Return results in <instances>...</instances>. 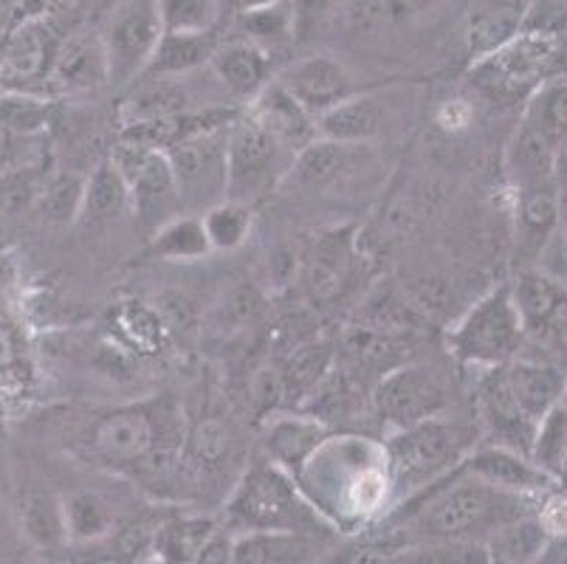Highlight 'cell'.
Here are the masks:
<instances>
[{
	"label": "cell",
	"instance_id": "1",
	"mask_svg": "<svg viewBox=\"0 0 567 564\" xmlns=\"http://www.w3.org/2000/svg\"><path fill=\"white\" fill-rule=\"evenodd\" d=\"M545 496L494 489L455 469L452 485L432 489L421 509L412 511L404 522V545L435 540L486 542L499 527L539 514Z\"/></svg>",
	"mask_w": 567,
	"mask_h": 564
},
{
	"label": "cell",
	"instance_id": "2",
	"mask_svg": "<svg viewBox=\"0 0 567 564\" xmlns=\"http://www.w3.org/2000/svg\"><path fill=\"white\" fill-rule=\"evenodd\" d=\"M297 483L306 489L308 500L324 522L333 525L368 520L384 509L393 489L386 452L364 438H328L302 465Z\"/></svg>",
	"mask_w": 567,
	"mask_h": 564
},
{
	"label": "cell",
	"instance_id": "3",
	"mask_svg": "<svg viewBox=\"0 0 567 564\" xmlns=\"http://www.w3.org/2000/svg\"><path fill=\"white\" fill-rule=\"evenodd\" d=\"M182 418L173 398L125 403L91 427L85 447L113 469H158L187 441Z\"/></svg>",
	"mask_w": 567,
	"mask_h": 564
},
{
	"label": "cell",
	"instance_id": "4",
	"mask_svg": "<svg viewBox=\"0 0 567 564\" xmlns=\"http://www.w3.org/2000/svg\"><path fill=\"white\" fill-rule=\"evenodd\" d=\"M226 520L231 527L244 531H288V534L319 536L324 516L300 491L293 474L271 460L255 463L244 474L240 485L226 505Z\"/></svg>",
	"mask_w": 567,
	"mask_h": 564
},
{
	"label": "cell",
	"instance_id": "5",
	"mask_svg": "<svg viewBox=\"0 0 567 564\" xmlns=\"http://www.w3.org/2000/svg\"><path fill=\"white\" fill-rule=\"evenodd\" d=\"M468 434L461 423L443 416L393 432L386 441V465L395 489H424L441 478H450L466 458Z\"/></svg>",
	"mask_w": 567,
	"mask_h": 564
},
{
	"label": "cell",
	"instance_id": "6",
	"mask_svg": "<svg viewBox=\"0 0 567 564\" xmlns=\"http://www.w3.org/2000/svg\"><path fill=\"white\" fill-rule=\"evenodd\" d=\"M523 341L525 328L512 286H497L477 299L450 336L452 353L481 370L508 365L523 350Z\"/></svg>",
	"mask_w": 567,
	"mask_h": 564
},
{
	"label": "cell",
	"instance_id": "7",
	"mask_svg": "<svg viewBox=\"0 0 567 564\" xmlns=\"http://www.w3.org/2000/svg\"><path fill=\"white\" fill-rule=\"evenodd\" d=\"M164 38L158 0H122L107 12L102 49L107 60V82L127 85L147 71L158 40Z\"/></svg>",
	"mask_w": 567,
	"mask_h": 564
},
{
	"label": "cell",
	"instance_id": "8",
	"mask_svg": "<svg viewBox=\"0 0 567 564\" xmlns=\"http://www.w3.org/2000/svg\"><path fill=\"white\" fill-rule=\"evenodd\" d=\"M226 131L229 127L195 133V136L182 139L169 150H164L175 186H178V201L198 215L226 201V189H229Z\"/></svg>",
	"mask_w": 567,
	"mask_h": 564
},
{
	"label": "cell",
	"instance_id": "9",
	"mask_svg": "<svg viewBox=\"0 0 567 564\" xmlns=\"http://www.w3.org/2000/svg\"><path fill=\"white\" fill-rule=\"evenodd\" d=\"M523 317L525 339L539 356L567 370V286L543 268H523L508 283Z\"/></svg>",
	"mask_w": 567,
	"mask_h": 564
},
{
	"label": "cell",
	"instance_id": "10",
	"mask_svg": "<svg viewBox=\"0 0 567 564\" xmlns=\"http://www.w3.org/2000/svg\"><path fill=\"white\" fill-rule=\"evenodd\" d=\"M554 60V38L543 31H523L474 65V82L499 100H517L543 85Z\"/></svg>",
	"mask_w": 567,
	"mask_h": 564
},
{
	"label": "cell",
	"instance_id": "11",
	"mask_svg": "<svg viewBox=\"0 0 567 564\" xmlns=\"http://www.w3.org/2000/svg\"><path fill=\"white\" fill-rule=\"evenodd\" d=\"M111 162L125 178L127 193H131V209L147 229L156 232L158 226L178 215L182 201H178V186H175L164 150L133 147V144L118 142V147L111 153Z\"/></svg>",
	"mask_w": 567,
	"mask_h": 564
},
{
	"label": "cell",
	"instance_id": "12",
	"mask_svg": "<svg viewBox=\"0 0 567 564\" xmlns=\"http://www.w3.org/2000/svg\"><path fill=\"white\" fill-rule=\"evenodd\" d=\"M282 153L286 147L249 111L235 116L226 131V164H229L226 198L249 204L251 198L262 195V189L275 186Z\"/></svg>",
	"mask_w": 567,
	"mask_h": 564
},
{
	"label": "cell",
	"instance_id": "13",
	"mask_svg": "<svg viewBox=\"0 0 567 564\" xmlns=\"http://www.w3.org/2000/svg\"><path fill=\"white\" fill-rule=\"evenodd\" d=\"M450 407V396L424 367H395L384 372L373 390V410L386 427L399 429L415 427L430 418H437Z\"/></svg>",
	"mask_w": 567,
	"mask_h": 564
},
{
	"label": "cell",
	"instance_id": "14",
	"mask_svg": "<svg viewBox=\"0 0 567 564\" xmlns=\"http://www.w3.org/2000/svg\"><path fill=\"white\" fill-rule=\"evenodd\" d=\"M466 478L481 480V483L494 485L503 491H517V494H550L559 480L545 474L528 454L514 452L499 443H488V447H477L457 463Z\"/></svg>",
	"mask_w": 567,
	"mask_h": 564
},
{
	"label": "cell",
	"instance_id": "15",
	"mask_svg": "<svg viewBox=\"0 0 567 564\" xmlns=\"http://www.w3.org/2000/svg\"><path fill=\"white\" fill-rule=\"evenodd\" d=\"M477 410H481L486 432L497 438L494 443L523 454L530 452L536 423L525 416L523 407L514 398L512 387L505 381L503 367L486 370V376L477 384Z\"/></svg>",
	"mask_w": 567,
	"mask_h": 564
},
{
	"label": "cell",
	"instance_id": "16",
	"mask_svg": "<svg viewBox=\"0 0 567 564\" xmlns=\"http://www.w3.org/2000/svg\"><path fill=\"white\" fill-rule=\"evenodd\" d=\"M505 370V381L512 387L514 398L525 416L534 423L543 421L554 407H559L567 390V370L545 356H525L519 350Z\"/></svg>",
	"mask_w": 567,
	"mask_h": 564
},
{
	"label": "cell",
	"instance_id": "17",
	"mask_svg": "<svg viewBox=\"0 0 567 564\" xmlns=\"http://www.w3.org/2000/svg\"><path fill=\"white\" fill-rule=\"evenodd\" d=\"M282 88L291 93L293 100L300 102L308 113L313 116H322L324 111H331L333 105L344 102L350 93V76L348 71L339 65L331 57H306V60L293 62L291 69L282 71L280 80Z\"/></svg>",
	"mask_w": 567,
	"mask_h": 564
},
{
	"label": "cell",
	"instance_id": "18",
	"mask_svg": "<svg viewBox=\"0 0 567 564\" xmlns=\"http://www.w3.org/2000/svg\"><path fill=\"white\" fill-rule=\"evenodd\" d=\"M249 113L266 131H271V136L293 155L317 139V122H313V116L300 102L293 100L280 82L262 85V91L255 96V105H251Z\"/></svg>",
	"mask_w": 567,
	"mask_h": 564
},
{
	"label": "cell",
	"instance_id": "19",
	"mask_svg": "<svg viewBox=\"0 0 567 564\" xmlns=\"http://www.w3.org/2000/svg\"><path fill=\"white\" fill-rule=\"evenodd\" d=\"M517 252L528 260L545 255L548 243L559 232L561 193L556 181L517 189Z\"/></svg>",
	"mask_w": 567,
	"mask_h": 564
},
{
	"label": "cell",
	"instance_id": "20",
	"mask_svg": "<svg viewBox=\"0 0 567 564\" xmlns=\"http://www.w3.org/2000/svg\"><path fill=\"white\" fill-rule=\"evenodd\" d=\"M322 542L288 531H244L231 534V564H313Z\"/></svg>",
	"mask_w": 567,
	"mask_h": 564
},
{
	"label": "cell",
	"instance_id": "21",
	"mask_svg": "<svg viewBox=\"0 0 567 564\" xmlns=\"http://www.w3.org/2000/svg\"><path fill=\"white\" fill-rule=\"evenodd\" d=\"M56 51L51 45V31L43 20H25L0 45V80L25 82L38 80L54 65Z\"/></svg>",
	"mask_w": 567,
	"mask_h": 564
},
{
	"label": "cell",
	"instance_id": "22",
	"mask_svg": "<svg viewBox=\"0 0 567 564\" xmlns=\"http://www.w3.org/2000/svg\"><path fill=\"white\" fill-rule=\"evenodd\" d=\"M324 441H328V429L313 416L277 418L266 432V452L271 463H277L297 478L302 472V465L311 460V454Z\"/></svg>",
	"mask_w": 567,
	"mask_h": 564
},
{
	"label": "cell",
	"instance_id": "23",
	"mask_svg": "<svg viewBox=\"0 0 567 564\" xmlns=\"http://www.w3.org/2000/svg\"><path fill=\"white\" fill-rule=\"evenodd\" d=\"M127 209H131V193H127L122 173L107 155L85 175V195H82V209L76 224L96 229V226H107L118 221Z\"/></svg>",
	"mask_w": 567,
	"mask_h": 564
},
{
	"label": "cell",
	"instance_id": "24",
	"mask_svg": "<svg viewBox=\"0 0 567 564\" xmlns=\"http://www.w3.org/2000/svg\"><path fill=\"white\" fill-rule=\"evenodd\" d=\"M381 127H384V113H381L379 102L370 100V96H348L331 111L317 116L319 139L350 144V147H359V144L375 139Z\"/></svg>",
	"mask_w": 567,
	"mask_h": 564
},
{
	"label": "cell",
	"instance_id": "25",
	"mask_svg": "<svg viewBox=\"0 0 567 564\" xmlns=\"http://www.w3.org/2000/svg\"><path fill=\"white\" fill-rule=\"evenodd\" d=\"M353 266V237L350 229H337L324 235L313 248V257L308 263V288L311 297L319 302H331L342 294L344 283L350 279Z\"/></svg>",
	"mask_w": 567,
	"mask_h": 564
},
{
	"label": "cell",
	"instance_id": "26",
	"mask_svg": "<svg viewBox=\"0 0 567 564\" xmlns=\"http://www.w3.org/2000/svg\"><path fill=\"white\" fill-rule=\"evenodd\" d=\"M51 80L65 91H94L107 82V60L102 40L74 38L56 51Z\"/></svg>",
	"mask_w": 567,
	"mask_h": 564
},
{
	"label": "cell",
	"instance_id": "27",
	"mask_svg": "<svg viewBox=\"0 0 567 564\" xmlns=\"http://www.w3.org/2000/svg\"><path fill=\"white\" fill-rule=\"evenodd\" d=\"M505 170L517 189L548 184L554 181V147L545 142L543 133H536L528 122H523L505 153Z\"/></svg>",
	"mask_w": 567,
	"mask_h": 564
},
{
	"label": "cell",
	"instance_id": "28",
	"mask_svg": "<svg viewBox=\"0 0 567 564\" xmlns=\"http://www.w3.org/2000/svg\"><path fill=\"white\" fill-rule=\"evenodd\" d=\"M218 525L209 516H173L156 527L151 551L162 564H189L200 547L213 540Z\"/></svg>",
	"mask_w": 567,
	"mask_h": 564
},
{
	"label": "cell",
	"instance_id": "29",
	"mask_svg": "<svg viewBox=\"0 0 567 564\" xmlns=\"http://www.w3.org/2000/svg\"><path fill=\"white\" fill-rule=\"evenodd\" d=\"M18 520L20 531L34 547H60L69 534H65L63 500H56L51 491L29 489L18 500Z\"/></svg>",
	"mask_w": 567,
	"mask_h": 564
},
{
	"label": "cell",
	"instance_id": "30",
	"mask_svg": "<svg viewBox=\"0 0 567 564\" xmlns=\"http://www.w3.org/2000/svg\"><path fill=\"white\" fill-rule=\"evenodd\" d=\"M213 71L237 96H257L268 85V57L251 43H229L213 51Z\"/></svg>",
	"mask_w": 567,
	"mask_h": 564
},
{
	"label": "cell",
	"instance_id": "31",
	"mask_svg": "<svg viewBox=\"0 0 567 564\" xmlns=\"http://www.w3.org/2000/svg\"><path fill=\"white\" fill-rule=\"evenodd\" d=\"M213 252L200 215H175L151 235V255L173 263L204 260Z\"/></svg>",
	"mask_w": 567,
	"mask_h": 564
},
{
	"label": "cell",
	"instance_id": "32",
	"mask_svg": "<svg viewBox=\"0 0 567 564\" xmlns=\"http://www.w3.org/2000/svg\"><path fill=\"white\" fill-rule=\"evenodd\" d=\"M548 540L550 534L536 514L499 527L497 534L488 536L486 547L492 564H534L543 547L548 545Z\"/></svg>",
	"mask_w": 567,
	"mask_h": 564
},
{
	"label": "cell",
	"instance_id": "33",
	"mask_svg": "<svg viewBox=\"0 0 567 564\" xmlns=\"http://www.w3.org/2000/svg\"><path fill=\"white\" fill-rule=\"evenodd\" d=\"M213 40L209 34H178V31H164L158 40V49L153 54L147 74L153 76H184L198 65L213 60Z\"/></svg>",
	"mask_w": 567,
	"mask_h": 564
},
{
	"label": "cell",
	"instance_id": "34",
	"mask_svg": "<svg viewBox=\"0 0 567 564\" xmlns=\"http://www.w3.org/2000/svg\"><path fill=\"white\" fill-rule=\"evenodd\" d=\"M523 122H528L536 133H543L550 147H559L567 139V76L545 80L530 93Z\"/></svg>",
	"mask_w": 567,
	"mask_h": 564
},
{
	"label": "cell",
	"instance_id": "35",
	"mask_svg": "<svg viewBox=\"0 0 567 564\" xmlns=\"http://www.w3.org/2000/svg\"><path fill=\"white\" fill-rule=\"evenodd\" d=\"M82 195H85V175L56 173L43 181L32 212L49 226H71L80 221Z\"/></svg>",
	"mask_w": 567,
	"mask_h": 564
},
{
	"label": "cell",
	"instance_id": "36",
	"mask_svg": "<svg viewBox=\"0 0 567 564\" xmlns=\"http://www.w3.org/2000/svg\"><path fill=\"white\" fill-rule=\"evenodd\" d=\"M65 534L71 542H96L113 531V511L96 491H71L63 500Z\"/></svg>",
	"mask_w": 567,
	"mask_h": 564
},
{
	"label": "cell",
	"instance_id": "37",
	"mask_svg": "<svg viewBox=\"0 0 567 564\" xmlns=\"http://www.w3.org/2000/svg\"><path fill=\"white\" fill-rule=\"evenodd\" d=\"M528 458L534 460L545 474L565 483L567 480V407L559 403L543 421L536 423L534 441H530Z\"/></svg>",
	"mask_w": 567,
	"mask_h": 564
},
{
	"label": "cell",
	"instance_id": "38",
	"mask_svg": "<svg viewBox=\"0 0 567 564\" xmlns=\"http://www.w3.org/2000/svg\"><path fill=\"white\" fill-rule=\"evenodd\" d=\"M386 564H492L486 542H412L399 547Z\"/></svg>",
	"mask_w": 567,
	"mask_h": 564
},
{
	"label": "cell",
	"instance_id": "39",
	"mask_svg": "<svg viewBox=\"0 0 567 564\" xmlns=\"http://www.w3.org/2000/svg\"><path fill=\"white\" fill-rule=\"evenodd\" d=\"M200 224L213 252H235L237 246H244L251 232V206L226 198L200 212Z\"/></svg>",
	"mask_w": 567,
	"mask_h": 564
},
{
	"label": "cell",
	"instance_id": "40",
	"mask_svg": "<svg viewBox=\"0 0 567 564\" xmlns=\"http://www.w3.org/2000/svg\"><path fill=\"white\" fill-rule=\"evenodd\" d=\"M350 158V144L328 142V139H313L311 144L293 155V173L302 184L308 186H324L337 181L339 175L348 170Z\"/></svg>",
	"mask_w": 567,
	"mask_h": 564
},
{
	"label": "cell",
	"instance_id": "41",
	"mask_svg": "<svg viewBox=\"0 0 567 564\" xmlns=\"http://www.w3.org/2000/svg\"><path fill=\"white\" fill-rule=\"evenodd\" d=\"M51 102L23 91L0 93V131L18 139H34L49 131Z\"/></svg>",
	"mask_w": 567,
	"mask_h": 564
},
{
	"label": "cell",
	"instance_id": "42",
	"mask_svg": "<svg viewBox=\"0 0 567 564\" xmlns=\"http://www.w3.org/2000/svg\"><path fill=\"white\" fill-rule=\"evenodd\" d=\"M331 359H333V353L328 345H302V348L293 350L280 370L286 396H291V392H300V398H302V396H311V392H317L319 384L328 379Z\"/></svg>",
	"mask_w": 567,
	"mask_h": 564
},
{
	"label": "cell",
	"instance_id": "43",
	"mask_svg": "<svg viewBox=\"0 0 567 564\" xmlns=\"http://www.w3.org/2000/svg\"><path fill=\"white\" fill-rule=\"evenodd\" d=\"M153 314L162 322L164 334L182 336V339H193L204 328L200 305L187 291H178V288H167V291L156 294V299H153Z\"/></svg>",
	"mask_w": 567,
	"mask_h": 564
},
{
	"label": "cell",
	"instance_id": "44",
	"mask_svg": "<svg viewBox=\"0 0 567 564\" xmlns=\"http://www.w3.org/2000/svg\"><path fill=\"white\" fill-rule=\"evenodd\" d=\"M164 31L209 34L220 14V0H158Z\"/></svg>",
	"mask_w": 567,
	"mask_h": 564
},
{
	"label": "cell",
	"instance_id": "45",
	"mask_svg": "<svg viewBox=\"0 0 567 564\" xmlns=\"http://www.w3.org/2000/svg\"><path fill=\"white\" fill-rule=\"evenodd\" d=\"M45 175L38 167H18L0 173V217H14L32 212Z\"/></svg>",
	"mask_w": 567,
	"mask_h": 564
},
{
	"label": "cell",
	"instance_id": "46",
	"mask_svg": "<svg viewBox=\"0 0 567 564\" xmlns=\"http://www.w3.org/2000/svg\"><path fill=\"white\" fill-rule=\"evenodd\" d=\"M262 308V299L255 286H235L220 297V302L213 310V328L220 336L240 334L257 319Z\"/></svg>",
	"mask_w": 567,
	"mask_h": 564
},
{
	"label": "cell",
	"instance_id": "47",
	"mask_svg": "<svg viewBox=\"0 0 567 564\" xmlns=\"http://www.w3.org/2000/svg\"><path fill=\"white\" fill-rule=\"evenodd\" d=\"M519 29H523V12H517V9H499V12L483 14V18L474 20L472 34H468L472 51L481 57L492 54L499 45L517 38Z\"/></svg>",
	"mask_w": 567,
	"mask_h": 564
},
{
	"label": "cell",
	"instance_id": "48",
	"mask_svg": "<svg viewBox=\"0 0 567 564\" xmlns=\"http://www.w3.org/2000/svg\"><path fill=\"white\" fill-rule=\"evenodd\" d=\"M25 365H29V353H25L23 328H20L18 319L0 302V379H20Z\"/></svg>",
	"mask_w": 567,
	"mask_h": 564
},
{
	"label": "cell",
	"instance_id": "49",
	"mask_svg": "<svg viewBox=\"0 0 567 564\" xmlns=\"http://www.w3.org/2000/svg\"><path fill=\"white\" fill-rule=\"evenodd\" d=\"M244 29L255 38L280 40L293 31V7L288 0H280L275 7L244 12Z\"/></svg>",
	"mask_w": 567,
	"mask_h": 564
},
{
	"label": "cell",
	"instance_id": "50",
	"mask_svg": "<svg viewBox=\"0 0 567 564\" xmlns=\"http://www.w3.org/2000/svg\"><path fill=\"white\" fill-rule=\"evenodd\" d=\"M189 452L195 454V460L204 465H218L224 460L226 449H229V432L220 421H204L193 429V434L187 438Z\"/></svg>",
	"mask_w": 567,
	"mask_h": 564
},
{
	"label": "cell",
	"instance_id": "51",
	"mask_svg": "<svg viewBox=\"0 0 567 564\" xmlns=\"http://www.w3.org/2000/svg\"><path fill=\"white\" fill-rule=\"evenodd\" d=\"M286 398V387H282V376L275 367H262L251 379V401H255L257 412L275 410L277 403Z\"/></svg>",
	"mask_w": 567,
	"mask_h": 564
},
{
	"label": "cell",
	"instance_id": "52",
	"mask_svg": "<svg viewBox=\"0 0 567 564\" xmlns=\"http://www.w3.org/2000/svg\"><path fill=\"white\" fill-rule=\"evenodd\" d=\"M567 14V0H528L523 14V25L528 31H543L548 34V29L554 23H559Z\"/></svg>",
	"mask_w": 567,
	"mask_h": 564
},
{
	"label": "cell",
	"instance_id": "53",
	"mask_svg": "<svg viewBox=\"0 0 567 564\" xmlns=\"http://www.w3.org/2000/svg\"><path fill=\"white\" fill-rule=\"evenodd\" d=\"M189 564H231V534L215 531V536L198 551Z\"/></svg>",
	"mask_w": 567,
	"mask_h": 564
},
{
	"label": "cell",
	"instance_id": "54",
	"mask_svg": "<svg viewBox=\"0 0 567 564\" xmlns=\"http://www.w3.org/2000/svg\"><path fill=\"white\" fill-rule=\"evenodd\" d=\"M534 564H567V531L550 536L548 545L543 547V553H539Z\"/></svg>",
	"mask_w": 567,
	"mask_h": 564
},
{
	"label": "cell",
	"instance_id": "55",
	"mask_svg": "<svg viewBox=\"0 0 567 564\" xmlns=\"http://www.w3.org/2000/svg\"><path fill=\"white\" fill-rule=\"evenodd\" d=\"M14 142H20V139L0 131V173L18 167V150H14Z\"/></svg>",
	"mask_w": 567,
	"mask_h": 564
},
{
	"label": "cell",
	"instance_id": "56",
	"mask_svg": "<svg viewBox=\"0 0 567 564\" xmlns=\"http://www.w3.org/2000/svg\"><path fill=\"white\" fill-rule=\"evenodd\" d=\"M554 181L559 189H567V139L554 150Z\"/></svg>",
	"mask_w": 567,
	"mask_h": 564
},
{
	"label": "cell",
	"instance_id": "57",
	"mask_svg": "<svg viewBox=\"0 0 567 564\" xmlns=\"http://www.w3.org/2000/svg\"><path fill=\"white\" fill-rule=\"evenodd\" d=\"M435 3L437 0H390V9L399 14H424Z\"/></svg>",
	"mask_w": 567,
	"mask_h": 564
},
{
	"label": "cell",
	"instance_id": "58",
	"mask_svg": "<svg viewBox=\"0 0 567 564\" xmlns=\"http://www.w3.org/2000/svg\"><path fill=\"white\" fill-rule=\"evenodd\" d=\"M14 14H18V0H0V31L9 29ZM0 40H3V34H0Z\"/></svg>",
	"mask_w": 567,
	"mask_h": 564
},
{
	"label": "cell",
	"instance_id": "59",
	"mask_svg": "<svg viewBox=\"0 0 567 564\" xmlns=\"http://www.w3.org/2000/svg\"><path fill=\"white\" fill-rule=\"evenodd\" d=\"M275 3H280V0H240V3H237V9H240V12H255V9L275 7Z\"/></svg>",
	"mask_w": 567,
	"mask_h": 564
},
{
	"label": "cell",
	"instance_id": "60",
	"mask_svg": "<svg viewBox=\"0 0 567 564\" xmlns=\"http://www.w3.org/2000/svg\"><path fill=\"white\" fill-rule=\"evenodd\" d=\"M561 193V217H559V229L567 232V189H559Z\"/></svg>",
	"mask_w": 567,
	"mask_h": 564
},
{
	"label": "cell",
	"instance_id": "61",
	"mask_svg": "<svg viewBox=\"0 0 567 564\" xmlns=\"http://www.w3.org/2000/svg\"><path fill=\"white\" fill-rule=\"evenodd\" d=\"M116 3H122V0H100V7L107 9V12H111V9L116 7Z\"/></svg>",
	"mask_w": 567,
	"mask_h": 564
},
{
	"label": "cell",
	"instance_id": "62",
	"mask_svg": "<svg viewBox=\"0 0 567 564\" xmlns=\"http://www.w3.org/2000/svg\"><path fill=\"white\" fill-rule=\"evenodd\" d=\"M237 3H240V0H220V9H224V7H237Z\"/></svg>",
	"mask_w": 567,
	"mask_h": 564
},
{
	"label": "cell",
	"instance_id": "63",
	"mask_svg": "<svg viewBox=\"0 0 567 564\" xmlns=\"http://www.w3.org/2000/svg\"><path fill=\"white\" fill-rule=\"evenodd\" d=\"M138 564H162V562H156V558H147V562H138Z\"/></svg>",
	"mask_w": 567,
	"mask_h": 564
}]
</instances>
